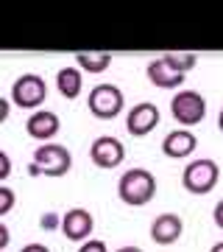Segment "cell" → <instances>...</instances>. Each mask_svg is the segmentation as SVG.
<instances>
[{"mask_svg": "<svg viewBox=\"0 0 223 252\" xmlns=\"http://www.w3.org/2000/svg\"><path fill=\"white\" fill-rule=\"evenodd\" d=\"M39 227L42 230H62V216L59 213H42V219H39Z\"/></svg>", "mask_w": 223, "mask_h": 252, "instance_id": "obj_18", "label": "cell"}, {"mask_svg": "<svg viewBox=\"0 0 223 252\" xmlns=\"http://www.w3.org/2000/svg\"><path fill=\"white\" fill-rule=\"evenodd\" d=\"M115 252H143L140 247H120V250H115Z\"/></svg>", "mask_w": 223, "mask_h": 252, "instance_id": "obj_25", "label": "cell"}, {"mask_svg": "<svg viewBox=\"0 0 223 252\" xmlns=\"http://www.w3.org/2000/svg\"><path fill=\"white\" fill-rule=\"evenodd\" d=\"M196 149H198V137L190 129H173L162 140V152L168 154V157H173V160H184Z\"/></svg>", "mask_w": 223, "mask_h": 252, "instance_id": "obj_13", "label": "cell"}, {"mask_svg": "<svg viewBox=\"0 0 223 252\" xmlns=\"http://www.w3.org/2000/svg\"><path fill=\"white\" fill-rule=\"evenodd\" d=\"M9 174H11V157H9V152H0V180L6 182Z\"/></svg>", "mask_w": 223, "mask_h": 252, "instance_id": "obj_20", "label": "cell"}, {"mask_svg": "<svg viewBox=\"0 0 223 252\" xmlns=\"http://www.w3.org/2000/svg\"><path fill=\"white\" fill-rule=\"evenodd\" d=\"M209 252H223V241H218V244H212V250Z\"/></svg>", "mask_w": 223, "mask_h": 252, "instance_id": "obj_26", "label": "cell"}, {"mask_svg": "<svg viewBox=\"0 0 223 252\" xmlns=\"http://www.w3.org/2000/svg\"><path fill=\"white\" fill-rule=\"evenodd\" d=\"M92 227H95V219L87 207H70L67 213H62V233L67 241L84 244L92 235Z\"/></svg>", "mask_w": 223, "mask_h": 252, "instance_id": "obj_9", "label": "cell"}, {"mask_svg": "<svg viewBox=\"0 0 223 252\" xmlns=\"http://www.w3.org/2000/svg\"><path fill=\"white\" fill-rule=\"evenodd\" d=\"M165 62H168L173 70L187 76V73L198 64V56L193 54V51H168V54H165Z\"/></svg>", "mask_w": 223, "mask_h": 252, "instance_id": "obj_16", "label": "cell"}, {"mask_svg": "<svg viewBox=\"0 0 223 252\" xmlns=\"http://www.w3.org/2000/svg\"><path fill=\"white\" fill-rule=\"evenodd\" d=\"M221 180V168L215 160H193L184 165V174H181V185L184 190L196 193V196H204L218 185Z\"/></svg>", "mask_w": 223, "mask_h": 252, "instance_id": "obj_5", "label": "cell"}, {"mask_svg": "<svg viewBox=\"0 0 223 252\" xmlns=\"http://www.w3.org/2000/svg\"><path fill=\"white\" fill-rule=\"evenodd\" d=\"M218 129L223 132V109H221V115H218Z\"/></svg>", "mask_w": 223, "mask_h": 252, "instance_id": "obj_27", "label": "cell"}, {"mask_svg": "<svg viewBox=\"0 0 223 252\" xmlns=\"http://www.w3.org/2000/svg\"><path fill=\"white\" fill-rule=\"evenodd\" d=\"M184 233V221L176 216V213H162L151 221V238L153 244H159V247H170V244H176Z\"/></svg>", "mask_w": 223, "mask_h": 252, "instance_id": "obj_11", "label": "cell"}, {"mask_svg": "<svg viewBox=\"0 0 223 252\" xmlns=\"http://www.w3.org/2000/svg\"><path fill=\"white\" fill-rule=\"evenodd\" d=\"M9 241H11L9 227H6V224H0V250H6V247H9Z\"/></svg>", "mask_w": 223, "mask_h": 252, "instance_id": "obj_23", "label": "cell"}, {"mask_svg": "<svg viewBox=\"0 0 223 252\" xmlns=\"http://www.w3.org/2000/svg\"><path fill=\"white\" fill-rule=\"evenodd\" d=\"M117 196L128 207H143L156 196V177L148 168H128L117 180Z\"/></svg>", "mask_w": 223, "mask_h": 252, "instance_id": "obj_1", "label": "cell"}, {"mask_svg": "<svg viewBox=\"0 0 223 252\" xmlns=\"http://www.w3.org/2000/svg\"><path fill=\"white\" fill-rule=\"evenodd\" d=\"M212 221L223 230V199L218 202V205H215V210H212Z\"/></svg>", "mask_w": 223, "mask_h": 252, "instance_id": "obj_21", "label": "cell"}, {"mask_svg": "<svg viewBox=\"0 0 223 252\" xmlns=\"http://www.w3.org/2000/svg\"><path fill=\"white\" fill-rule=\"evenodd\" d=\"M75 64H78L84 73H103L112 64V54H106V51H84V54L75 56Z\"/></svg>", "mask_w": 223, "mask_h": 252, "instance_id": "obj_15", "label": "cell"}, {"mask_svg": "<svg viewBox=\"0 0 223 252\" xmlns=\"http://www.w3.org/2000/svg\"><path fill=\"white\" fill-rule=\"evenodd\" d=\"M87 107L89 112L100 121H112L123 112L125 107V95L117 84H95L87 95Z\"/></svg>", "mask_w": 223, "mask_h": 252, "instance_id": "obj_3", "label": "cell"}, {"mask_svg": "<svg viewBox=\"0 0 223 252\" xmlns=\"http://www.w3.org/2000/svg\"><path fill=\"white\" fill-rule=\"evenodd\" d=\"M145 73H148V81H151L153 87H159V90H176V87H181L184 84V73L173 70L168 62H165V56H159V59H151L148 62V67H145Z\"/></svg>", "mask_w": 223, "mask_h": 252, "instance_id": "obj_12", "label": "cell"}, {"mask_svg": "<svg viewBox=\"0 0 223 252\" xmlns=\"http://www.w3.org/2000/svg\"><path fill=\"white\" fill-rule=\"evenodd\" d=\"M170 112L181 126H198L206 118V98L196 90H178L170 98Z\"/></svg>", "mask_w": 223, "mask_h": 252, "instance_id": "obj_6", "label": "cell"}, {"mask_svg": "<svg viewBox=\"0 0 223 252\" xmlns=\"http://www.w3.org/2000/svg\"><path fill=\"white\" fill-rule=\"evenodd\" d=\"M20 252H50V250H48L45 244H36V241H31V244H25V247H23Z\"/></svg>", "mask_w": 223, "mask_h": 252, "instance_id": "obj_24", "label": "cell"}, {"mask_svg": "<svg viewBox=\"0 0 223 252\" xmlns=\"http://www.w3.org/2000/svg\"><path fill=\"white\" fill-rule=\"evenodd\" d=\"M59 129H62V121H59V115L56 112H50V109H36V112H31L25 121V132L34 140H53L56 135H59Z\"/></svg>", "mask_w": 223, "mask_h": 252, "instance_id": "obj_10", "label": "cell"}, {"mask_svg": "<svg viewBox=\"0 0 223 252\" xmlns=\"http://www.w3.org/2000/svg\"><path fill=\"white\" fill-rule=\"evenodd\" d=\"M89 157H92V162L98 168H106L109 171V168H117L125 160V146H123V140H117L112 135H100L98 140H92V146H89Z\"/></svg>", "mask_w": 223, "mask_h": 252, "instance_id": "obj_8", "label": "cell"}, {"mask_svg": "<svg viewBox=\"0 0 223 252\" xmlns=\"http://www.w3.org/2000/svg\"><path fill=\"white\" fill-rule=\"evenodd\" d=\"M78 252H109L106 244L100 241V238H87V241L78 247Z\"/></svg>", "mask_w": 223, "mask_h": 252, "instance_id": "obj_19", "label": "cell"}, {"mask_svg": "<svg viewBox=\"0 0 223 252\" xmlns=\"http://www.w3.org/2000/svg\"><path fill=\"white\" fill-rule=\"evenodd\" d=\"M14 210V190L9 185H0V216H9Z\"/></svg>", "mask_w": 223, "mask_h": 252, "instance_id": "obj_17", "label": "cell"}, {"mask_svg": "<svg viewBox=\"0 0 223 252\" xmlns=\"http://www.w3.org/2000/svg\"><path fill=\"white\" fill-rule=\"evenodd\" d=\"M56 87L62 93L67 101L78 98L81 95V87H84V70H81L78 64H67L62 70L56 73Z\"/></svg>", "mask_w": 223, "mask_h": 252, "instance_id": "obj_14", "label": "cell"}, {"mask_svg": "<svg viewBox=\"0 0 223 252\" xmlns=\"http://www.w3.org/2000/svg\"><path fill=\"white\" fill-rule=\"evenodd\" d=\"M11 104H17L20 109H39L48 98V84L39 73H23L14 84H11Z\"/></svg>", "mask_w": 223, "mask_h": 252, "instance_id": "obj_4", "label": "cell"}, {"mask_svg": "<svg viewBox=\"0 0 223 252\" xmlns=\"http://www.w3.org/2000/svg\"><path fill=\"white\" fill-rule=\"evenodd\" d=\"M159 121H162L159 107L151 104V101H140V104H134V107L128 109V115H125V132L134 135V137H145L159 126Z\"/></svg>", "mask_w": 223, "mask_h": 252, "instance_id": "obj_7", "label": "cell"}, {"mask_svg": "<svg viewBox=\"0 0 223 252\" xmlns=\"http://www.w3.org/2000/svg\"><path fill=\"white\" fill-rule=\"evenodd\" d=\"M73 168V154L62 143H42L34 152V162L28 165L31 177H64Z\"/></svg>", "mask_w": 223, "mask_h": 252, "instance_id": "obj_2", "label": "cell"}, {"mask_svg": "<svg viewBox=\"0 0 223 252\" xmlns=\"http://www.w3.org/2000/svg\"><path fill=\"white\" fill-rule=\"evenodd\" d=\"M9 112H11V98H3L0 101V124L9 121Z\"/></svg>", "mask_w": 223, "mask_h": 252, "instance_id": "obj_22", "label": "cell"}]
</instances>
